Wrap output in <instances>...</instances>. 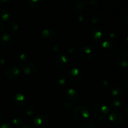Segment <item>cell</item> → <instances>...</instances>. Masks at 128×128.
Wrapping results in <instances>:
<instances>
[{
  "mask_svg": "<svg viewBox=\"0 0 128 128\" xmlns=\"http://www.w3.org/2000/svg\"><path fill=\"white\" fill-rule=\"evenodd\" d=\"M109 113V109L103 104H97L92 110V118L96 121H101L104 120Z\"/></svg>",
  "mask_w": 128,
  "mask_h": 128,
  "instance_id": "1",
  "label": "cell"
},
{
  "mask_svg": "<svg viewBox=\"0 0 128 128\" xmlns=\"http://www.w3.org/2000/svg\"><path fill=\"white\" fill-rule=\"evenodd\" d=\"M90 116L88 109L85 106H78L74 110V117L76 121L83 122L86 121Z\"/></svg>",
  "mask_w": 128,
  "mask_h": 128,
  "instance_id": "2",
  "label": "cell"
},
{
  "mask_svg": "<svg viewBox=\"0 0 128 128\" xmlns=\"http://www.w3.org/2000/svg\"><path fill=\"white\" fill-rule=\"evenodd\" d=\"M116 63L122 68L128 67V52L126 50H120L116 54Z\"/></svg>",
  "mask_w": 128,
  "mask_h": 128,
  "instance_id": "3",
  "label": "cell"
},
{
  "mask_svg": "<svg viewBox=\"0 0 128 128\" xmlns=\"http://www.w3.org/2000/svg\"><path fill=\"white\" fill-rule=\"evenodd\" d=\"M50 121V118L46 114H40L34 119V124L35 126L39 128H44L47 126Z\"/></svg>",
  "mask_w": 128,
  "mask_h": 128,
  "instance_id": "4",
  "label": "cell"
},
{
  "mask_svg": "<svg viewBox=\"0 0 128 128\" xmlns=\"http://www.w3.org/2000/svg\"><path fill=\"white\" fill-rule=\"evenodd\" d=\"M5 76L6 78L11 80H17L21 76L20 70L17 66H12L7 69L5 72Z\"/></svg>",
  "mask_w": 128,
  "mask_h": 128,
  "instance_id": "5",
  "label": "cell"
},
{
  "mask_svg": "<svg viewBox=\"0 0 128 128\" xmlns=\"http://www.w3.org/2000/svg\"><path fill=\"white\" fill-rule=\"evenodd\" d=\"M101 52L106 57H112L114 54V48L109 41H104L102 43L101 49Z\"/></svg>",
  "mask_w": 128,
  "mask_h": 128,
  "instance_id": "6",
  "label": "cell"
},
{
  "mask_svg": "<svg viewBox=\"0 0 128 128\" xmlns=\"http://www.w3.org/2000/svg\"><path fill=\"white\" fill-rule=\"evenodd\" d=\"M80 57L84 60H90L93 56L92 50L88 46H83L79 50Z\"/></svg>",
  "mask_w": 128,
  "mask_h": 128,
  "instance_id": "7",
  "label": "cell"
},
{
  "mask_svg": "<svg viewBox=\"0 0 128 128\" xmlns=\"http://www.w3.org/2000/svg\"><path fill=\"white\" fill-rule=\"evenodd\" d=\"M55 66L58 69H62L66 66L68 63V60L66 56L62 54L58 55L55 59Z\"/></svg>",
  "mask_w": 128,
  "mask_h": 128,
  "instance_id": "8",
  "label": "cell"
},
{
  "mask_svg": "<svg viewBox=\"0 0 128 128\" xmlns=\"http://www.w3.org/2000/svg\"><path fill=\"white\" fill-rule=\"evenodd\" d=\"M56 33L54 30L52 29H45L42 31L41 37L44 41H49L54 40L56 38Z\"/></svg>",
  "mask_w": 128,
  "mask_h": 128,
  "instance_id": "9",
  "label": "cell"
},
{
  "mask_svg": "<svg viewBox=\"0 0 128 128\" xmlns=\"http://www.w3.org/2000/svg\"><path fill=\"white\" fill-rule=\"evenodd\" d=\"M109 118H110V121L116 125L121 124L124 121V118L120 112H116V111L112 112L110 115Z\"/></svg>",
  "mask_w": 128,
  "mask_h": 128,
  "instance_id": "10",
  "label": "cell"
},
{
  "mask_svg": "<svg viewBox=\"0 0 128 128\" xmlns=\"http://www.w3.org/2000/svg\"><path fill=\"white\" fill-rule=\"evenodd\" d=\"M22 71L26 75L34 74L37 71V68L34 64H24L22 66Z\"/></svg>",
  "mask_w": 128,
  "mask_h": 128,
  "instance_id": "11",
  "label": "cell"
},
{
  "mask_svg": "<svg viewBox=\"0 0 128 128\" xmlns=\"http://www.w3.org/2000/svg\"><path fill=\"white\" fill-rule=\"evenodd\" d=\"M65 96L69 101H77L80 98L78 93L73 89H70V90H68L65 94Z\"/></svg>",
  "mask_w": 128,
  "mask_h": 128,
  "instance_id": "12",
  "label": "cell"
},
{
  "mask_svg": "<svg viewBox=\"0 0 128 128\" xmlns=\"http://www.w3.org/2000/svg\"><path fill=\"white\" fill-rule=\"evenodd\" d=\"M86 7V3L83 0H78L72 4V9L76 12H81Z\"/></svg>",
  "mask_w": 128,
  "mask_h": 128,
  "instance_id": "13",
  "label": "cell"
},
{
  "mask_svg": "<svg viewBox=\"0 0 128 128\" xmlns=\"http://www.w3.org/2000/svg\"><path fill=\"white\" fill-rule=\"evenodd\" d=\"M81 71L80 69L74 68L71 69L69 72V78L71 80H77L80 78L81 76Z\"/></svg>",
  "mask_w": 128,
  "mask_h": 128,
  "instance_id": "14",
  "label": "cell"
},
{
  "mask_svg": "<svg viewBox=\"0 0 128 128\" xmlns=\"http://www.w3.org/2000/svg\"><path fill=\"white\" fill-rule=\"evenodd\" d=\"M12 42V38L8 34H2L0 37V44L3 46H9L11 44Z\"/></svg>",
  "mask_w": 128,
  "mask_h": 128,
  "instance_id": "15",
  "label": "cell"
},
{
  "mask_svg": "<svg viewBox=\"0 0 128 128\" xmlns=\"http://www.w3.org/2000/svg\"><path fill=\"white\" fill-rule=\"evenodd\" d=\"M90 34H91V37L95 40H100L102 36V33L101 30L97 27L92 28L90 31Z\"/></svg>",
  "mask_w": 128,
  "mask_h": 128,
  "instance_id": "16",
  "label": "cell"
},
{
  "mask_svg": "<svg viewBox=\"0 0 128 128\" xmlns=\"http://www.w3.org/2000/svg\"><path fill=\"white\" fill-rule=\"evenodd\" d=\"M124 92V91L119 88H114L111 90V95L113 98H116V100H119L123 97Z\"/></svg>",
  "mask_w": 128,
  "mask_h": 128,
  "instance_id": "17",
  "label": "cell"
},
{
  "mask_svg": "<svg viewBox=\"0 0 128 128\" xmlns=\"http://www.w3.org/2000/svg\"><path fill=\"white\" fill-rule=\"evenodd\" d=\"M13 101L15 102L16 105L18 106H22L26 102V100H25V97L22 94L18 93L14 94L13 97Z\"/></svg>",
  "mask_w": 128,
  "mask_h": 128,
  "instance_id": "18",
  "label": "cell"
},
{
  "mask_svg": "<svg viewBox=\"0 0 128 128\" xmlns=\"http://www.w3.org/2000/svg\"><path fill=\"white\" fill-rule=\"evenodd\" d=\"M43 0H28V4L31 8L39 7L42 4Z\"/></svg>",
  "mask_w": 128,
  "mask_h": 128,
  "instance_id": "19",
  "label": "cell"
},
{
  "mask_svg": "<svg viewBox=\"0 0 128 128\" xmlns=\"http://www.w3.org/2000/svg\"><path fill=\"white\" fill-rule=\"evenodd\" d=\"M10 13L6 9L0 8V18L4 21H7L10 19Z\"/></svg>",
  "mask_w": 128,
  "mask_h": 128,
  "instance_id": "20",
  "label": "cell"
},
{
  "mask_svg": "<svg viewBox=\"0 0 128 128\" xmlns=\"http://www.w3.org/2000/svg\"><path fill=\"white\" fill-rule=\"evenodd\" d=\"M19 26L17 22H16L15 21H10L8 23V28L12 32H14L15 31H17L18 29Z\"/></svg>",
  "mask_w": 128,
  "mask_h": 128,
  "instance_id": "21",
  "label": "cell"
},
{
  "mask_svg": "<svg viewBox=\"0 0 128 128\" xmlns=\"http://www.w3.org/2000/svg\"><path fill=\"white\" fill-rule=\"evenodd\" d=\"M102 18V16L100 13H95L92 16L91 18V21L92 23H98L100 22Z\"/></svg>",
  "mask_w": 128,
  "mask_h": 128,
  "instance_id": "22",
  "label": "cell"
},
{
  "mask_svg": "<svg viewBox=\"0 0 128 128\" xmlns=\"http://www.w3.org/2000/svg\"><path fill=\"white\" fill-rule=\"evenodd\" d=\"M66 78L64 76H60L56 80V84L59 86H63L66 84Z\"/></svg>",
  "mask_w": 128,
  "mask_h": 128,
  "instance_id": "23",
  "label": "cell"
},
{
  "mask_svg": "<svg viewBox=\"0 0 128 128\" xmlns=\"http://www.w3.org/2000/svg\"><path fill=\"white\" fill-rule=\"evenodd\" d=\"M12 122H13L14 124L16 126H17V127H20V126H22L24 123L23 120L20 117H18L14 118L13 120V121H12Z\"/></svg>",
  "mask_w": 128,
  "mask_h": 128,
  "instance_id": "24",
  "label": "cell"
},
{
  "mask_svg": "<svg viewBox=\"0 0 128 128\" xmlns=\"http://www.w3.org/2000/svg\"><path fill=\"white\" fill-rule=\"evenodd\" d=\"M26 112L28 116H32L33 114L34 113V106H32V105L28 106L26 108Z\"/></svg>",
  "mask_w": 128,
  "mask_h": 128,
  "instance_id": "25",
  "label": "cell"
},
{
  "mask_svg": "<svg viewBox=\"0 0 128 128\" xmlns=\"http://www.w3.org/2000/svg\"><path fill=\"white\" fill-rule=\"evenodd\" d=\"M26 60V56H25V54H22L19 55L18 59L17 60V61H18V62H24V61H25Z\"/></svg>",
  "mask_w": 128,
  "mask_h": 128,
  "instance_id": "26",
  "label": "cell"
},
{
  "mask_svg": "<svg viewBox=\"0 0 128 128\" xmlns=\"http://www.w3.org/2000/svg\"><path fill=\"white\" fill-rule=\"evenodd\" d=\"M122 86L126 90L128 89V76L125 78L122 81Z\"/></svg>",
  "mask_w": 128,
  "mask_h": 128,
  "instance_id": "27",
  "label": "cell"
},
{
  "mask_svg": "<svg viewBox=\"0 0 128 128\" xmlns=\"http://www.w3.org/2000/svg\"><path fill=\"white\" fill-rule=\"evenodd\" d=\"M112 105L114 106V107H120L121 106V102L119 101L118 100H114L112 102Z\"/></svg>",
  "mask_w": 128,
  "mask_h": 128,
  "instance_id": "28",
  "label": "cell"
},
{
  "mask_svg": "<svg viewBox=\"0 0 128 128\" xmlns=\"http://www.w3.org/2000/svg\"><path fill=\"white\" fill-rule=\"evenodd\" d=\"M21 128H33L32 125L28 122H24L23 124L21 126Z\"/></svg>",
  "mask_w": 128,
  "mask_h": 128,
  "instance_id": "29",
  "label": "cell"
},
{
  "mask_svg": "<svg viewBox=\"0 0 128 128\" xmlns=\"http://www.w3.org/2000/svg\"><path fill=\"white\" fill-rule=\"evenodd\" d=\"M82 128H96L92 123H86Z\"/></svg>",
  "mask_w": 128,
  "mask_h": 128,
  "instance_id": "30",
  "label": "cell"
},
{
  "mask_svg": "<svg viewBox=\"0 0 128 128\" xmlns=\"http://www.w3.org/2000/svg\"><path fill=\"white\" fill-rule=\"evenodd\" d=\"M0 128H12L11 125L8 123H3L0 126Z\"/></svg>",
  "mask_w": 128,
  "mask_h": 128,
  "instance_id": "31",
  "label": "cell"
},
{
  "mask_svg": "<svg viewBox=\"0 0 128 128\" xmlns=\"http://www.w3.org/2000/svg\"><path fill=\"white\" fill-rule=\"evenodd\" d=\"M4 30V26L1 22H0V34L2 33Z\"/></svg>",
  "mask_w": 128,
  "mask_h": 128,
  "instance_id": "32",
  "label": "cell"
},
{
  "mask_svg": "<svg viewBox=\"0 0 128 128\" xmlns=\"http://www.w3.org/2000/svg\"><path fill=\"white\" fill-rule=\"evenodd\" d=\"M90 3L92 5H96L98 3L99 0H90Z\"/></svg>",
  "mask_w": 128,
  "mask_h": 128,
  "instance_id": "33",
  "label": "cell"
},
{
  "mask_svg": "<svg viewBox=\"0 0 128 128\" xmlns=\"http://www.w3.org/2000/svg\"><path fill=\"white\" fill-rule=\"evenodd\" d=\"M102 83H101V84H103V86H104V87H107L108 86V82L107 81H104V80H103V81H102Z\"/></svg>",
  "mask_w": 128,
  "mask_h": 128,
  "instance_id": "34",
  "label": "cell"
},
{
  "mask_svg": "<svg viewBox=\"0 0 128 128\" xmlns=\"http://www.w3.org/2000/svg\"><path fill=\"white\" fill-rule=\"evenodd\" d=\"M4 62H5V59L1 58H0V64H2L4 63Z\"/></svg>",
  "mask_w": 128,
  "mask_h": 128,
  "instance_id": "35",
  "label": "cell"
},
{
  "mask_svg": "<svg viewBox=\"0 0 128 128\" xmlns=\"http://www.w3.org/2000/svg\"><path fill=\"white\" fill-rule=\"evenodd\" d=\"M125 111H126V113L128 114V104L126 106V108H125Z\"/></svg>",
  "mask_w": 128,
  "mask_h": 128,
  "instance_id": "36",
  "label": "cell"
},
{
  "mask_svg": "<svg viewBox=\"0 0 128 128\" xmlns=\"http://www.w3.org/2000/svg\"><path fill=\"white\" fill-rule=\"evenodd\" d=\"M10 0H0V2H8L10 1Z\"/></svg>",
  "mask_w": 128,
  "mask_h": 128,
  "instance_id": "37",
  "label": "cell"
},
{
  "mask_svg": "<svg viewBox=\"0 0 128 128\" xmlns=\"http://www.w3.org/2000/svg\"><path fill=\"white\" fill-rule=\"evenodd\" d=\"M126 23L128 24V16H127V18H126Z\"/></svg>",
  "mask_w": 128,
  "mask_h": 128,
  "instance_id": "38",
  "label": "cell"
},
{
  "mask_svg": "<svg viewBox=\"0 0 128 128\" xmlns=\"http://www.w3.org/2000/svg\"><path fill=\"white\" fill-rule=\"evenodd\" d=\"M1 119H2V116H1V114H0V122H1Z\"/></svg>",
  "mask_w": 128,
  "mask_h": 128,
  "instance_id": "39",
  "label": "cell"
},
{
  "mask_svg": "<svg viewBox=\"0 0 128 128\" xmlns=\"http://www.w3.org/2000/svg\"><path fill=\"white\" fill-rule=\"evenodd\" d=\"M127 41H128V36H127Z\"/></svg>",
  "mask_w": 128,
  "mask_h": 128,
  "instance_id": "40",
  "label": "cell"
},
{
  "mask_svg": "<svg viewBox=\"0 0 128 128\" xmlns=\"http://www.w3.org/2000/svg\"></svg>",
  "mask_w": 128,
  "mask_h": 128,
  "instance_id": "41",
  "label": "cell"
}]
</instances>
